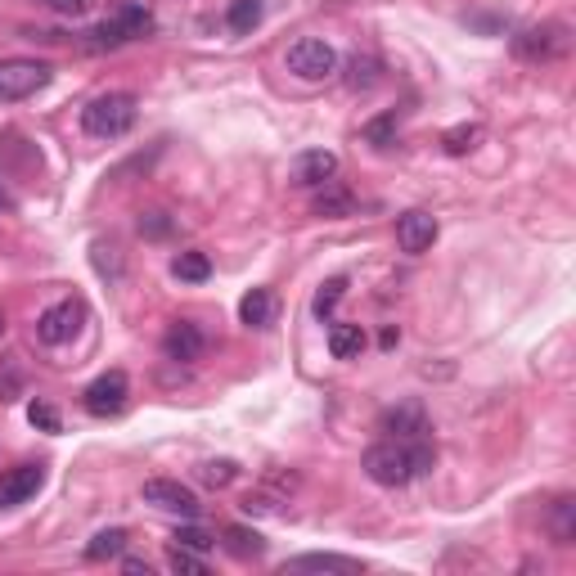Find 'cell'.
<instances>
[{
	"mask_svg": "<svg viewBox=\"0 0 576 576\" xmlns=\"http://www.w3.org/2000/svg\"><path fill=\"white\" fill-rule=\"evenodd\" d=\"M545 527H549V540H554V545H572L576 540V500L572 495H558V500L549 504Z\"/></svg>",
	"mask_w": 576,
	"mask_h": 576,
	"instance_id": "cell-16",
	"label": "cell"
},
{
	"mask_svg": "<svg viewBox=\"0 0 576 576\" xmlns=\"http://www.w3.org/2000/svg\"><path fill=\"white\" fill-rule=\"evenodd\" d=\"M41 486H45L41 464H14L9 473H0V509H18V504H27Z\"/></svg>",
	"mask_w": 576,
	"mask_h": 576,
	"instance_id": "cell-10",
	"label": "cell"
},
{
	"mask_svg": "<svg viewBox=\"0 0 576 576\" xmlns=\"http://www.w3.org/2000/svg\"><path fill=\"white\" fill-rule=\"evenodd\" d=\"M126 540H131V531H126V527H108V531H99V536L86 545V558H90V563H104V558H117V554L126 549Z\"/></svg>",
	"mask_w": 576,
	"mask_h": 576,
	"instance_id": "cell-20",
	"label": "cell"
},
{
	"mask_svg": "<svg viewBox=\"0 0 576 576\" xmlns=\"http://www.w3.org/2000/svg\"><path fill=\"white\" fill-rule=\"evenodd\" d=\"M351 207H356V198H351L347 189H338V185H333V180H329V185H324V194L315 198V212H320V216H347Z\"/></svg>",
	"mask_w": 576,
	"mask_h": 576,
	"instance_id": "cell-24",
	"label": "cell"
},
{
	"mask_svg": "<svg viewBox=\"0 0 576 576\" xmlns=\"http://www.w3.org/2000/svg\"><path fill=\"white\" fill-rule=\"evenodd\" d=\"M36 5H45L50 14H63V18H81L90 9V0H36Z\"/></svg>",
	"mask_w": 576,
	"mask_h": 576,
	"instance_id": "cell-33",
	"label": "cell"
},
{
	"mask_svg": "<svg viewBox=\"0 0 576 576\" xmlns=\"http://www.w3.org/2000/svg\"><path fill=\"white\" fill-rule=\"evenodd\" d=\"M221 545L230 549L234 558H261V554H266V540H261L257 531H248V527H225Z\"/></svg>",
	"mask_w": 576,
	"mask_h": 576,
	"instance_id": "cell-19",
	"label": "cell"
},
{
	"mask_svg": "<svg viewBox=\"0 0 576 576\" xmlns=\"http://www.w3.org/2000/svg\"><path fill=\"white\" fill-rule=\"evenodd\" d=\"M378 342H383V347H396V342H401V333H396V329H383V333H378Z\"/></svg>",
	"mask_w": 576,
	"mask_h": 576,
	"instance_id": "cell-35",
	"label": "cell"
},
{
	"mask_svg": "<svg viewBox=\"0 0 576 576\" xmlns=\"http://www.w3.org/2000/svg\"><path fill=\"white\" fill-rule=\"evenodd\" d=\"M284 68L293 72L297 81H329L338 72V50L320 36H302V41L288 45L284 54Z\"/></svg>",
	"mask_w": 576,
	"mask_h": 576,
	"instance_id": "cell-4",
	"label": "cell"
},
{
	"mask_svg": "<svg viewBox=\"0 0 576 576\" xmlns=\"http://www.w3.org/2000/svg\"><path fill=\"white\" fill-rule=\"evenodd\" d=\"M396 243H401V252H410V257H419V252H428L432 243H437V221H432L428 212H401L396 216Z\"/></svg>",
	"mask_w": 576,
	"mask_h": 576,
	"instance_id": "cell-11",
	"label": "cell"
},
{
	"mask_svg": "<svg viewBox=\"0 0 576 576\" xmlns=\"http://www.w3.org/2000/svg\"><path fill=\"white\" fill-rule=\"evenodd\" d=\"M477 140H482V126H477V122L450 126V131L441 135V144H446V153H455V158H459V153H468V149H473Z\"/></svg>",
	"mask_w": 576,
	"mask_h": 576,
	"instance_id": "cell-25",
	"label": "cell"
},
{
	"mask_svg": "<svg viewBox=\"0 0 576 576\" xmlns=\"http://www.w3.org/2000/svg\"><path fill=\"white\" fill-rule=\"evenodd\" d=\"M288 572H333V576H351V572H360V563L356 558H342V554H297V558H288L284 563V576Z\"/></svg>",
	"mask_w": 576,
	"mask_h": 576,
	"instance_id": "cell-14",
	"label": "cell"
},
{
	"mask_svg": "<svg viewBox=\"0 0 576 576\" xmlns=\"http://www.w3.org/2000/svg\"><path fill=\"white\" fill-rule=\"evenodd\" d=\"M171 275L185 279V284H203V279L212 275V261H207L203 252H180V257L171 261Z\"/></svg>",
	"mask_w": 576,
	"mask_h": 576,
	"instance_id": "cell-21",
	"label": "cell"
},
{
	"mask_svg": "<svg viewBox=\"0 0 576 576\" xmlns=\"http://www.w3.org/2000/svg\"><path fill=\"white\" fill-rule=\"evenodd\" d=\"M171 540H176V545H185V549H194V554H207V549L216 545V536H207L203 527H180Z\"/></svg>",
	"mask_w": 576,
	"mask_h": 576,
	"instance_id": "cell-30",
	"label": "cell"
},
{
	"mask_svg": "<svg viewBox=\"0 0 576 576\" xmlns=\"http://www.w3.org/2000/svg\"><path fill=\"white\" fill-rule=\"evenodd\" d=\"M140 495H144V504H153V509H162V513H180V518H194L198 513V495L189 491V486H180L176 477H149Z\"/></svg>",
	"mask_w": 576,
	"mask_h": 576,
	"instance_id": "cell-9",
	"label": "cell"
},
{
	"mask_svg": "<svg viewBox=\"0 0 576 576\" xmlns=\"http://www.w3.org/2000/svg\"><path fill=\"white\" fill-rule=\"evenodd\" d=\"M333 171H338V158H333L329 149H311V153H302V158H297V185H329L333 180Z\"/></svg>",
	"mask_w": 576,
	"mask_h": 576,
	"instance_id": "cell-15",
	"label": "cell"
},
{
	"mask_svg": "<svg viewBox=\"0 0 576 576\" xmlns=\"http://www.w3.org/2000/svg\"><path fill=\"white\" fill-rule=\"evenodd\" d=\"M167 567L171 572H189V576H203L207 572V563L194 554V549H185V545H171L167 549Z\"/></svg>",
	"mask_w": 576,
	"mask_h": 576,
	"instance_id": "cell-26",
	"label": "cell"
},
{
	"mask_svg": "<svg viewBox=\"0 0 576 576\" xmlns=\"http://www.w3.org/2000/svg\"><path fill=\"white\" fill-rule=\"evenodd\" d=\"M171 225H176V221H171L167 212H144L140 216V234H144V239H167Z\"/></svg>",
	"mask_w": 576,
	"mask_h": 576,
	"instance_id": "cell-31",
	"label": "cell"
},
{
	"mask_svg": "<svg viewBox=\"0 0 576 576\" xmlns=\"http://www.w3.org/2000/svg\"><path fill=\"white\" fill-rule=\"evenodd\" d=\"M27 419H32V428H41V432H59V410H54L50 401H32L27 405Z\"/></svg>",
	"mask_w": 576,
	"mask_h": 576,
	"instance_id": "cell-29",
	"label": "cell"
},
{
	"mask_svg": "<svg viewBox=\"0 0 576 576\" xmlns=\"http://www.w3.org/2000/svg\"><path fill=\"white\" fill-rule=\"evenodd\" d=\"M149 32H153V9L140 5V0H122L104 23H95L86 32V45L90 50H117V45H131Z\"/></svg>",
	"mask_w": 576,
	"mask_h": 576,
	"instance_id": "cell-3",
	"label": "cell"
},
{
	"mask_svg": "<svg viewBox=\"0 0 576 576\" xmlns=\"http://www.w3.org/2000/svg\"><path fill=\"white\" fill-rule=\"evenodd\" d=\"M342 293H347V279H329V284H324V288H320V293H315L311 311H315V315H320V320H324V315H329V311H333V306H338V302H342Z\"/></svg>",
	"mask_w": 576,
	"mask_h": 576,
	"instance_id": "cell-27",
	"label": "cell"
},
{
	"mask_svg": "<svg viewBox=\"0 0 576 576\" xmlns=\"http://www.w3.org/2000/svg\"><path fill=\"white\" fill-rule=\"evenodd\" d=\"M126 572H144V576H149V563H144V558H126Z\"/></svg>",
	"mask_w": 576,
	"mask_h": 576,
	"instance_id": "cell-34",
	"label": "cell"
},
{
	"mask_svg": "<svg viewBox=\"0 0 576 576\" xmlns=\"http://www.w3.org/2000/svg\"><path fill=\"white\" fill-rule=\"evenodd\" d=\"M378 428L387 432V437H423L428 432V414H423L419 401H405V405H392V410H383V419H378Z\"/></svg>",
	"mask_w": 576,
	"mask_h": 576,
	"instance_id": "cell-13",
	"label": "cell"
},
{
	"mask_svg": "<svg viewBox=\"0 0 576 576\" xmlns=\"http://www.w3.org/2000/svg\"><path fill=\"white\" fill-rule=\"evenodd\" d=\"M329 351H333V360H356L360 351H365V329H360V324H333Z\"/></svg>",
	"mask_w": 576,
	"mask_h": 576,
	"instance_id": "cell-18",
	"label": "cell"
},
{
	"mask_svg": "<svg viewBox=\"0 0 576 576\" xmlns=\"http://www.w3.org/2000/svg\"><path fill=\"white\" fill-rule=\"evenodd\" d=\"M0 338H5V311H0Z\"/></svg>",
	"mask_w": 576,
	"mask_h": 576,
	"instance_id": "cell-36",
	"label": "cell"
},
{
	"mask_svg": "<svg viewBox=\"0 0 576 576\" xmlns=\"http://www.w3.org/2000/svg\"><path fill=\"white\" fill-rule=\"evenodd\" d=\"M261 0H234L230 9H225V23H230V32H252V27L261 23Z\"/></svg>",
	"mask_w": 576,
	"mask_h": 576,
	"instance_id": "cell-22",
	"label": "cell"
},
{
	"mask_svg": "<svg viewBox=\"0 0 576 576\" xmlns=\"http://www.w3.org/2000/svg\"><path fill=\"white\" fill-rule=\"evenodd\" d=\"M135 117H140V99L131 90H104L81 108V131L90 140H122L135 126Z\"/></svg>",
	"mask_w": 576,
	"mask_h": 576,
	"instance_id": "cell-2",
	"label": "cell"
},
{
	"mask_svg": "<svg viewBox=\"0 0 576 576\" xmlns=\"http://www.w3.org/2000/svg\"><path fill=\"white\" fill-rule=\"evenodd\" d=\"M126 396H131V378H126L122 369H108V374H99L95 383L81 392V401H86V410L95 414V419H108V414L126 410Z\"/></svg>",
	"mask_w": 576,
	"mask_h": 576,
	"instance_id": "cell-7",
	"label": "cell"
},
{
	"mask_svg": "<svg viewBox=\"0 0 576 576\" xmlns=\"http://www.w3.org/2000/svg\"><path fill=\"white\" fill-rule=\"evenodd\" d=\"M572 50V32L567 23H536V27H522L513 36V54L527 63H554Z\"/></svg>",
	"mask_w": 576,
	"mask_h": 576,
	"instance_id": "cell-5",
	"label": "cell"
},
{
	"mask_svg": "<svg viewBox=\"0 0 576 576\" xmlns=\"http://www.w3.org/2000/svg\"><path fill=\"white\" fill-rule=\"evenodd\" d=\"M54 77L50 63L36 59H0V104H18V99H32L36 90H45Z\"/></svg>",
	"mask_w": 576,
	"mask_h": 576,
	"instance_id": "cell-6",
	"label": "cell"
},
{
	"mask_svg": "<svg viewBox=\"0 0 576 576\" xmlns=\"http://www.w3.org/2000/svg\"><path fill=\"white\" fill-rule=\"evenodd\" d=\"M23 392V369L18 360H0V401H14Z\"/></svg>",
	"mask_w": 576,
	"mask_h": 576,
	"instance_id": "cell-28",
	"label": "cell"
},
{
	"mask_svg": "<svg viewBox=\"0 0 576 576\" xmlns=\"http://www.w3.org/2000/svg\"><path fill=\"white\" fill-rule=\"evenodd\" d=\"M162 351H167V360H176V365H189V360H198L207 351V338L194 320H176L162 333Z\"/></svg>",
	"mask_w": 576,
	"mask_h": 576,
	"instance_id": "cell-12",
	"label": "cell"
},
{
	"mask_svg": "<svg viewBox=\"0 0 576 576\" xmlns=\"http://www.w3.org/2000/svg\"><path fill=\"white\" fill-rule=\"evenodd\" d=\"M378 81V63L374 59H351V86H374Z\"/></svg>",
	"mask_w": 576,
	"mask_h": 576,
	"instance_id": "cell-32",
	"label": "cell"
},
{
	"mask_svg": "<svg viewBox=\"0 0 576 576\" xmlns=\"http://www.w3.org/2000/svg\"><path fill=\"white\" fill-rule=\"evenodd\" d=\"M81 329V306L72 302V297H63V302H50L41 311V320H36V338L45 342V347H63V342H72Z\"/></svg>",
	"mask_w": 576,
	"mask_h": 576,
	"instance_id": "cell-8",
	"label": "cell"
},
{
	"mask_svg": "<svg viewBox=\"0 0 576 576\" xmlns=\"http://www.w3.org/2000/svg\"><path fill=\"white\" fill-rule=\"evenodd\" d=\"M234 477H239V464H234V459H207V464H198V482L216 486V491H221V486H230Z\"/></svg>",
	"mask_w": 576,
	"mask_h": 576,
	"instance_id": "cell-23",
	"label": "cell"
},
{
	"mask_svg": "<svg viewBox=\"0 0 576 576\" xmlns=\"http://www.w3.org/2000/svg\"><path fill=\"white\" fill-rule=\"evenodd\" d=\"M365 473H369V482H378V486H405V482H414V477H423V473H432V464H437V446H432L428 437H410V441H401V437H383V441H374V446L365 450Z\"/></svg>",
	"mask_w": 576,
	"mask_h": 576,
	"instance_id": "cell-1",
	"label": "cell"
},
{
	"mask_svg": "<svg viewBox=\"0 0 576 576\" xmlns=\"http://www.w3.org/2000/svg\"><path fill=\"white\" fill-rule=\"evenodd\" d=\"M239 320L248 324V329H266V324L275 320V297H270L266 288H252V293H243Z\"/></svg>",
	"mask_w": 576,
	"mask_h": 576,
	"instance_id": "cell-17",
	"label": "cell"
}]
</instances>
